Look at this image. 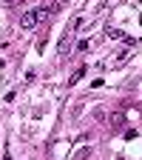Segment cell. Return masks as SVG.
<instances>
[{"label":"cell","mask_w":142,"mask_h":160,"mask_svg":"<svg viewBox=\"0 0 142 160\" xmlns=\"http://www.w3.org/2000/svg\"><path fill=\"white\" fill-rule=\"evenodd\" d=\"M83 74H85V69H77V72L71 74V80H68V86H74V83H77V80H80V77H83Z\"/></svg>","instance_id":"obj_7"},{"label":"cell","mask_w":142,"mask_h":160,"mask_svg":"<svg viewBox=\"0 0 142 160\" xmlns=\"http://www.w3.org/2000/svg\"><path fill=\"white\" fill-rule=\"evenodd\" d=\"M54 9H57V3H43V6H37V9H34V14H37V23L48 20V17L54 14Z\"/></svg>","instance_id":"obj_1"},{"label":"cell","mask_w":142,"mask_h":160,"mask_svg":"<svg viewBox=\"0 0 142 160\" xmlns=\"http://www.w3.org/2000/svg\"><path fill=\"white\" fill-rule=\"evenodd\" d=\"M3 3H6V6H20L23 0H3Z\"/></svg>","instance_id":"obj_9"},{"label":"cell","mask_w":142,"mask_h":160,"mask_svg":"<svg viewBox=\"0 0 142 160\" xmlns=\"http://www.w3.org/2000/svg\"><path fill=\"white\" fill-rule=\"evenodd\" d=\"M117 160H125V157H117Z\"/></svg>","instance_id":"obj_10"},{"label":"cell","mask_w":142,"mask_h":160,"mask_svg":"<svg viewBox=\"0 0 142 160\" xmlns=\"http://www.w3.org/2000/svg\"><path fill=\"white\" fill-rule=\"evenodd\" d=\"M108 120H111V126H114V129L125 126V112H122V109H117V112H111V117H108Z\"/></svg>","instance_id":"obj_3"},{"label":"cell","mask_w":142,"mask_h":160,"mask_svg":"<svg viewBox=\"0 0 142 160\" xmlns=\"http://www.w3.org/2000/svg\"><path fill=\"white\" fill-rule=\"evenodd\" d=\"M94 120H97V123H103V120H105V109H94Z\"/></svg>","instance_id":"obj_8"},{"label":"cell","mask_w":142,"mask_h":160,"mask_svg":"<svg viewBox=\"0 0 142 160\" xmlns=\"http://www.w3.org/2000/svg\"><path fill=\"white\" fill-rule=\"evenodd\" d=\"M20 26H23V29L37 26V14H34V12H23V14H20Z\"/></svg>","instance_id":"obj_2"},{"label":"cell","mask_w":142,"mask_h":160,"mask_svg":"<svg viewBox=\"0 0 142 160\" xmlns=\"http://www.w3.org/2000/svg\"><path fill=\"white\" fill-rule=\"evenodd\" d=\"M68 49H71V32L63 34V40H60V46H57V52H60V54H66Z\"/></svg>","instance_id":"obj_4"},{"label":"cell","mask_w":142,"mask_h":160,"mask_svg":"<svg viewBox=\"0 0 142 160\" xmlns=\"http://www.w3.org/2000/svg\"><path fill=\"white\" fill-rule=\"evenodd\" d=\"M88 49H91V40H80V43H77V52H80V54L88 52Z\"/></svg>","instance_id":"obj_6"},{"label":"cell","mask_w":142,"mask_h":160,"mask_svg":"<svg viewBox=\"0 0 142 160\" xmlns=\"http://www.w3.org/2000/svg\"><path fill=\"white\" fill-rule=\"evenodd\" d=\"M105 34H108L111 40H122V37H125V34L119 32V29H105Z\"/></svg>","instance_id":"obj_5"}]
</instances>
